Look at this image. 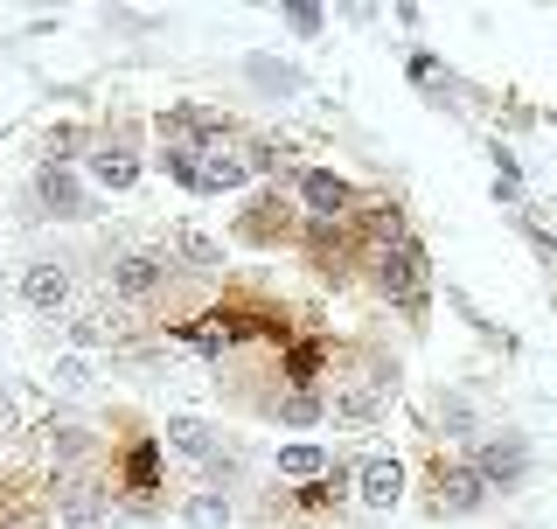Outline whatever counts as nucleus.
<instances>
[{
  "label": "nucleus",
  "instance_id": "obj_1",
  "mask_svg": "<svg viewBox=\"0 0 557 529\" xmlns=\"http://www.w3.org/2000/svg\"><path fill=\"white\" fill-rule=\"evenodd\" d=\"M49 502H57V522H70V529H91V522H104V508H112V495H104L91 473H57V481H49Z\"/></svg>",
  "mask_w": 557,
  "mask_h": 529
},
{
  "label": "nucleus",
  "instance_id": "obj_2",
  "mask_svg": "<svg viewBox=\"0 0 557 529\" xmlns=\"http://www.w3.org/2000/svg\"><path fill=\"white\" fill-rule=\"evenodd\" d=\"M474 467H481V481H487V488H516L522 473H530V439H516V432H487L481 446H474Z\"/></svg>",
  "mask_w": 557,
  "mask_h": 529
},
{
  "label": "nucleus",
  "instance_id": "obj_3",
  "mask_svg": "<svg viewBox=\"0 0 557 529\" xmlns=\"http://www.w3.org/2000/svg\"><path fill=\"white\" fill-rule=\"evenodd\" d=\"M376 286L391 293V299H405V307H411L418 293H425V258H418V244H405V237L383 244V258H376Z\"/></svg>",
  "mask_w": 557,
  "mask_h": 529
},
{
  "label": "nucleus",
  "instance_id": "obj_4",
  "mask_svg": "<svg viewBox=\"0 0 557 529\" xmlns=\"http://www.w3.org/2000/svg\"><path fill=\"white\" fill-rule=\"evenodd\" d=\"M432 488H440V516H474V508L495 495V488L481 481V467H474V460L440 467V473H432Z\"/></svg>",
  "mask_w": 557,
  "mask_h": 529
},
{
  "label": "nucleus",
  "instance_id": "obj_5",
  "mask_svg": "<svg viewBox=\"0 0 557 529\" xmlns=\"http://www.w3.org/2000/svg\"><path fill=\"white\" fill-rule=\"evenodd\" d=\"M104 286H112V299H153V293L168 286V264L153 258V251H126L112 272H104Z\"/></svg>",
  "mask_w": 557,
  "mask_h": 529
},
{
  "label": "nucleus",
  "instance_id": "obj_6",
  "mask_svg": "<svg viewBox=\"0 0 557 529\" xmlns=\"http://www.w3.org/2000/svg\"><path fill=\"white\" fill-rule=\"evenodd\" d=\"M14 293H22L35 313H63L70 307V272H63V264H49V258H35V264H22Z\"/></svg>",
  "mask_w": 557,
  "mask_h": 529
},
{
  "label": "nucleus",
  "instance_id": "obj_7",
  "mask_svg": "<svg viewBox=\"0 0 557 529\" xmlns=\"http://www.w3.org/2000/svg\"><path fill=\"white\" fill-rule=\"evenodd\" d=\"M383 397H391V377H376V383H342V391L327 397V418H335V426H370V418L383 411Z\"/></svg>",
  "mask_w": 557,
  "mask_h": 529
},
{
  "label": "nucleus",
  "instance_id": "obj_8",
  "mask_svg": "<svg viewBox=\"0 0 557 529\" xmlns=\"http://www.w3.org/2000/svg\"><path fill=\"white\" fill-rule=\"evenodd\" d=\"M356 495L370 508H397V495H405V467L383 460V453H370V460L356 467Z\"/></svg>",
  "mask_w": 557,
  "mask_h": 529
},
{
  "label": "nucleus",
  "instance_id": "obj_9",
  "mask_svg": "<svg viewBox=\"0 0 557 529\" xmlns=\"http://www.w3.org/2000/svg\"><path fill=\"white\" fill-rule=\"evenodd\" d=\"M300 196H307V209H313V223H335L348 202H356V188L342 182V174H327V168H313L307 182H300Z\"/></svg>",
  "mask_w": 557,
  "mask_h": 529
},
{
  "label": "nucleus",
  "instance_id": "obj_10",
  "mask_svg": "<svg viewBox=\"0 0 557 529\" xmlns=\"http://www.w3.org/2000/svg\"><path fill=\"white\" fill-rule=\"evenodd\" d=\"M272 418H278V426H321V418H327V397L313 391V383H293V391L272 397Z\"/></svg>",
  "mask_w": 557,
  "mask_h": 529
},
{
  "label": "nucleus",
  "instance_id": "obj_11",
  "mask_svg": "<svg viewBox=\"0 0 557 529\" xmlns=\"http://www.w3.org/2000/svg\"><path fill=\"white\" fill-rule=\"evenodd\" d=\"M91 182L112 188V196H126V188L139 182V161H133L126 147H98V153H91Z\"/></svg>",
  "mask_w": 557,
  "mask_h": 529
},
{
  "label": "nucleus",
  "instance_id": "obj_12",
  "mask_svg": "<svg viewBox=\"0 0 557 529\" xmlns=\"http://www.w3.org/2000/svg\"><path fill=\"white\" fill-rule=\"evenodd\" d=\"M168 446L182 453V460H216V432H209L202 418H182V411L168 418Z\"/></svg>",
  "mask_w": 557,
  "mask_h": 529
},
{
  "label": "nucleus",
  "instance_id": "obj_13",
  "mask_svg": "<svg viewBox=\"0 0 557 529\" xmlns=\"http://www.w3.org/2000/svg\"><path fill=\"white\" fill-rule=\"evenodd\" d=\"M49 460H57V473H77L91 460V432L84 426H49Z\"/></svg>",
  "mask_w": 557,
  "mask_h": 529
},
{
  "label": "nucleus",
  "instance_id": "obj_14",
  "mask_svg": "<svg viewBox=\"0 0 557 529\" xmlns=\"http://www.w3.org/2000/svg\"><path fill=\"white\" fill-rule=\"evenodd\" d=\"M278 473H286V481H313V473H327V453L321 446H286L278 453Z\"/></svg>",
  "mask_w": 557,
  "mask_h": 529
},
{
  "label": "nucleus",
  "instance_id": "obj_15",
  "mask_svg": "<svg viewBox=\"0 0 557 529\" xmlns=\"http://www.w3.org/2000/svg\"><path fill=\"white\" fill-rule=\"evenodd\" d=\"M35 188H42V202H49V209H63V217H77V182H70L63 168H42V182H35Z\"/></svg>",
  "mask_w": 557,
  "mask_h": 529
},
{
  "label": "nucleus",
  "instance_id": "obj_16",
  "mask_svg": "<svg viewBox=\"0 0 557 529\" xmlns=\"http://www.w3.org/2000/svg\"><path fill=\"white\" fill-rule=\"evenodd\" d=\"M174 251H182L188 264H223V244L202 237V231H174Z\"/></svg>",
  "mask_w": 557,
  "mask_h": 529
},
{
  "label": "nucleus",
  "instance_id": "obj_17",
  "mask_svg": "<svg viewBox=\"0 0 557 529\" xmlns=\"http://www.w3.org/2000/svg\"><path fill=\"white\" fill-rule=\"evenodd\" d=\"M188 522H196V529H223V522H231V502H223V495H196V502H188Z\"/></svg>",
  "mask_w": 557,
  "mask_h": 529
},
{
  "label": "nucleus",
  "instance_id": "obj_18",
  "mask_svg": "<svg viewBox=\"0 0 557 529\" xmlns=\"http://www.w3.org/2000/svg\"><path fill=\"white\" fill-rule=\"evenodd\" d=\"M70 334H77V348H98V342H112V334H119V321H112V313H84Z\"/></svg>",
  "mask_w": 557,
  "mask_h": 529
},
{
  "label": "nucleus",
  "instance_id": "obj_19",
  "mask_svg": "<svg viewBox=\"0 0 557 529\" xmlns=\"http://www.w3.org/2000/svg\"><path fill=\"white\" fill-rule=\"evenodd\" d=\"M84 383H91V369H84L77 356H63L57 362V391H84Z\"/></svg>",
  "mask_w": 557,
  "mask_h": 529
},
{
  "label": "nucleus",
  "instance_id": "obj_20",
  "mask_svg": "<svg viewBox=\"0 0 557 529\" xmlns=\"http://www.w3.org/2000/svg\"><path fill=\"white\" fill-rule=\"evenodd\" d=\"M286 22H293V28H300V35H321V8H293V14H286Z\"/></svg>",
  "mask_w": 557,
  "mask_h": 529
},
{
  "label": "nucleus",
  "instance_id": "obj_21",
  "mask_svg": "<svg viewBox=\"0 0 557 529\" xmlns=\"http://www.w3.org/2000/svg\"><path fill=\"white\" fill-rule=\"evenodd\" d=\"M446 432H474V411H467V404H446Z\"/></svg>",
  "mask_w": 557,
  "mask_h": 529
}]
</instances>
